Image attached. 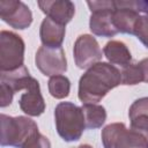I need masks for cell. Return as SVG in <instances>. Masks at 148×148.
Listing matches in <instances>:
<instances>
[{"mask_svg": "<svg viewBox=\"0 0 148 148\" xmlns=\"http://www.w3.org/2000/svg\"><path fill=\"white\" fill-rule=\"evenodd\" d=\"M37 3L46 17L61 25L71 22L75 14V6L69 0H39Z\"/></svg>", "mask_w": 148, "mask_h": 148, "instance_id": "cell-11", "label": "cell"}, {"mask_svg": "<svg viewBox=\"0 0 148 148\" xmlns=\"http://www.w3.org/2000/svg\"><path fill=\"white\" fill-rule=\"evenodd\" d=\"M138 65H139V67H140V69H141L143 81L148 83V58L142 59L141 61L138 62Z\"/></svg>", "mask_w": 148, "mask_h": 148, "instance_id": "cell-23", "label": "cell"}, {"mask_svg": "<svg viewBox=\"0 0 148 148\" xmlns=\"http://www.w3.org/2000/svg\"><path fill=\"white\" fill-rule=\"evenodd\" d=\"M54 121L58 134L67 142L77 141L86 128L82 109L71 102H61L56 106Z\"/></svg>", "mask_w": 148, "mask_h": 148, "instance_id": "cell-2", "label": "cell"}, {"mask_svg": "<svg viewBox=\"0 0 148 148\" xmlns=\"http://www.w3.org/2000/svg\"><path fill=\"white\" fill-rule=\"evenodd\" d=\"M37 68L46 76L61 75L67 69V60L62 47L40 46L35 57Z\"/></svg>", "mask_w": 148, "mask_h": 148, "instance_id": "cell-7", "label": "cell"}, {"mask_svg": "<svg viewBox=\"0 0 148 148\" xmlns=\"http://www.w3.org/2000/svg\"><path fill=\"white\" fill-rule=\"evenodd\" d=\"M75 65L81 69H88L102 59V50L98 42L91 35H81L76 38L74 49Z\"/></svg>", "mask_w": 148, "mask_h": 148, "instance_id": "cell-8", "label": "cell"}, {"mask_svg": "<svg viewBox=\"0 0 148 148\" xmlns=\"http://www.w3.org/2000/svg\"><path fill=\"white\" fill-rule=\"evenodd\" d=\"M134 35L146 47H148V14L140 16L134 30Z\"/></svg>", "mask_w": 148, "mask_h": 148, "instance_id": "cell-19", "label": "cell"}, {"mask_svg": "<svg viewBox=\"0 0 148 148\" xmlns=\"http://www.w3.org/2000/svg\"><path fill=\"white\" fill-rule=\"evenodd\" d=\"M21 110L31 117L40 116L45 110V102L40 94L39 83L37 82L29 89H27L18 101Z\"/></svg>", "mask_w": 148, "mask_h": 148, "instance_id": "cell-13", "label": "cell"}, {"mask_svg": "<svg viewBox=\"0 0 148 148\" xmlns=\"http://www.w3.org/2000/svg\"><path fill=\"white\" fill-rule=\"evenodd\" d=\"M47 87H49V92L51 94L52 97L62 99L69 95L71 82L68 77L65 75H54L50 77L47 82Z\"/></svg>", "mask_w": 148, "mask_h": 148, "instance_id": "cell-17", "label": "cell"}, {"mask_svg": "<svg viewBox=\"0 0 148 148\" xmlns=\"http://www.w3.org/2000/svg\"><path fill=\"white\" fill-rule=\"evenodd\" d=\"M22 148H51V142L45 135L37 132L25 141Z\"/></svg>", "mask_w": 148, "mask_h": 148, "instance_id": "cell-21", "label": "cell"}, {"mask_svg": "<svg viewBox=\"0 0 148 148\" xmlns=\"http://www.w3.org/2000/svg\"><path fill=\"white\" fill-rule=\"evenodd\" d=\"M121 84L120 71L109 62H97L80 77L79 99L82 103H97L111 89Z\"/></svg>", "mask_w": 148, "mask_h": 148, "instance_id": "cell-1", "label": "cell"}, {"mask_svg": "<svg viewBox=\"0 0 148 148\" xmlns=\"http://www.w3.org/2000/svg\"><path fill=\"white\" fill-rule=\"evenodd\" d=\"M65 25H61L49 17H45L42 21L39 28L40 42L44 46L47 47H61L65 37Z\"/></svg>", "mask_w": 148, "mask_h": 148, "instance_id": "cell-14", "label": "cell"}, {"mask_svg": "<svg viewBox=\"0 0 148 148\" xmlns=\"http://www.w3.org/2000/svg\"><path fill=\"white\" fill-rule=\"evenodd\" d=\"M1 83L6 84L15 94L17 90H27L38 81L29 74V71L23 65L22 67L10 71V72H0Z\"/></svg>", "mask_w": 148, "mask_h": 148, "instance_id": "cell-12", "label": "cell"}, {"mask_svg": "<svg viewBox=\"0 0 148 148\" xmlns=\"http://www.w3.org/2000/svg\"><path fill=\"white\" fill-rule=\"evenodd\" d=\"M84 120H86V127L90 130L99 128L106 120V111L104 106L95 103H84L81 106Z\"/></svg>", "mask_w": 148, "mask_h": 148, "instance_id": "cell-16", "label": "cell"}, {"mask_svg": "<svg viewBox=\"0 0 148 148\" xmlns=\"http://www.w3.org/2000/svg\"><path fill=\"white\" fill-rule=\"evenodd\" d=\"M103 53L111 64L119 65L121 67L131 64L132 60V56L128 47L126 46L125 43L120 40L108 42L103 49Z\"/></svg>", "mask_w": 148, "mask_h": 148, "instance_id": "cell-15", "label": "cell"}, {"mask_svg": "<svg viewBox=\"0 0 148 148\" xmlns=\"http://www.w3.org/2000/svg\"><path fill=\"white\" fill-rule=\"evenodd\" d=\"M13 95H14V92L12 91L10 88H8L3 83L0 84V105H1V108H6L12 103Z\"/></svg>", "mask_w": 148, "mask_h": 148, "instance_id": "cell-22", "label": "cell"}, {"mask_svg": "<svg viewBox=\"0 0 148 148\" xmlns=\"http://www.w3.org/2000/svg\"><path fill=\"white\" fill-rule=\"evenodd\" d=\"M116 9L112 15L113 25L118 32L134 35L136 23L140 18L138 1H114Z\"/></svg>", "mask_w": 148, "mask_h": 148, "instance_id": "cell-10", "label": "cell"}, {"mask_svg": "<svg viewBox=\"0 0 148 148\" xmlns=\"http://www.w3.org/2000/svg\"><path fill=\"white\" fill-rule=\"evenodd\" d=\"M76 148H92L90 145H80L79 147H76Z\"/></svg>", "mask_w": 148, "mask_h": 148, "instance_id": "cell-25", "label": "cell"}, {"mask_svg": "<svg viewBox=\"0 0 148 148\" xmlns=\"http://www.w3.org/2000/svg\"><path fill=\"white\" fill-rule=\"evenodd\" d=\"M38 132L37 124L23 116L10 117L1 114V146L22 148L25 141Z\"/></svg>", "mask_w": 148, "mask_h": 148, "instance_id": "cell-3", "label": "cell"}, {"mask_svg": "<svg viewBox=\"0 0 148 148\" xmlns=\"http://www.w3.org/2000/svg\"><path fill=\"white\" fill-rule=\"evenodd\" d=\"M87 5L91 12L89 28L94 35L101 37H112L118 34L112 21V15L116 9L114 1H87Z\"/></svg>", "mask_w": 148, "mask_h": 148, "instance_id": "cell-6", "label": "cell"}, {"mask_svg": "<svg viewBox=\"0 0 148 148\" xmlns=\"http://www.w3.org/2000/svg\"><path fill=\"white\" fill-rule=\"evenodd\" d=\"M0 17L14 29H27L32 22V13L29 7L17 0L0 1Z\"/></svg>", "mask_w": 148, "mask_h": 148, "instance_id": "cell-9", "label": "cell"}, {"mask_svg": "<svg viewBox=\"0 0 148 148\" xmlns=\"http://www.w3.org/2000/svg\"><path fill=\"white\" fill-rule=\"evenodd\" d=\"M138 116H147L148 117V97H141L133 102L130 106L128 117L134 118Z\"/></svg>", "mask_w": 148, "mask_h": 148, "instance_id": "cell-20", "label": "cell"}, {"mask_svg": "<svg viewBox=\"0 0 148 148\" xmlns=\"http://www.w3.org/2000/svg\"><path fill=\"white\" fill-rule=\"evenodd\" d=\"M139 5V13L148 14V1H138Z\"/></svg>", "mask_w": 148, "mask_h": 148, "instance_id": "cell-24", "label": "cell"}, {"mask_svg": "<svg viewBox=\"0 0 148 148\" xmlns=\"http://www.w3.org/2000/svg\"><path fill=\"white\" fill-rule=\"evenodd\" d=\"M120 76H121V84L125 86H133L143 81L142 73L138 64H128L124 66L123 69L120 71Z\"/></svg>", "mask_w": 148, "mask_h": 148, "instance_id": "cell-18", "label": "cell"}, {"mask_svg": "<svg viewBox=\"0 0 148 148\" xmlns=\"http://www.w3.org/2000/svg\"><path fill=\"white\" fill-rule=\"evenodd\" d=\"M104 148H148V140L139 132L127 130L123 123L106 125L102 131Z\"/></svg>", "mask_w": 148, "mask_h": 148, "instance_id": "cell-4", "label": "cell"}, {"mask_svg": "<svg viewBox=\"0 0 148 148\" xmlns=\"http://www.w3.org/2000/svg\"><path fill=\"white\" fill-rule=\"evenodd\" d=\"M24 42L15 32H0V72L15 71L23 66Z\"/></svg>", "mask_w": 148, "mask_h": 148, "instance_id": "cell-5", "label": "cell"}]
</instances>
